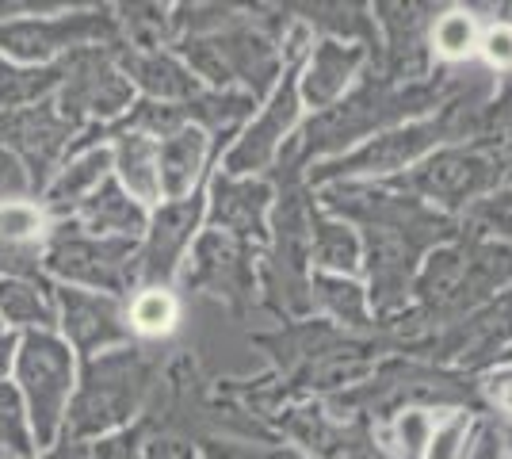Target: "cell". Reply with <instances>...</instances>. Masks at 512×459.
Masks as SVG:
<instances>
[{
    "label": "cell",
    "mask_w": 512,
    "mask_h": 459,
    "mask_svg": "<svg viewBox=\"0 0 512 459\" xmlns=\"http://www.w3.org/2000/svg\"><path fill=\"white\" fill-rule=\"evenodd\" d=\"M88 459H138V433H119V437L100 440Z\"/></svg>",
    "instance_id": "cell-28"
},
{
    "label": "cell",
    "mask_w": 512,
    "mask_h": 459,
    "mask_svg": "<svg viewBox=\"0 0 512 459\" xmlns=\"http://www.w3.org/2000/svg\"><path fill=\"white\" fill-rule=\"evenodd\" d=\"M0 329H4V318H0ZM0 337H4V333H0Z\"/></svg>",
    "instance_id": "cell-34"
},
{
    "label": "cell",
    "mask_w": 512,
    "mask_h": 459,
    "mask_svg": "<svg viewBox=\"0 0 512 459\" xmlns=\"http://www.w3.org/2000/svg\"><path fill=\"white\" fill-rule=\"evenodd\" d=\"M153 360L142 356L138 349L100 352L88 356L85 379L69 398L65 410V433L73 444L88 437H107L111 429L127 425L138 414L142 398L150 391Z\"/></svg>",
    "instance_id": "cell-1"
},
{
    "label": "cell",
    "mask_w": 512,
    "mask_h": 459,
    "mask_svg": "<svg viewBox=\"0 0 512 459\" xmlns=\"http://www.w3.org/2000/svg\"><path fill=\"white\" fill-rule=\"evenodd\" d=\"M474 39H478V31H474V16L470 12H448L444 20L436 23V31H432V43H436V50L444 58H467L470 50H474Z\"/></svg>",
    "instance_id": "cell-21"
},
{
    "label": "cell",
    "mask_w": 512,
    "mask_h": 459,
    "mask_svg": "<svg viewBox=\"0 0 512 459\" xmlns=\"http://www.w3.org/2000/svg\"><path fill=\"white\" fill-rule=\"evenodd\" d=\"M46 211L27 203V199H12L0 203V245H31L43 234Z\"/></svg>",
    "instance_id": "cell-20"
},
{
    "label": "cell",
    "mask_w": 512,
    "mask_h": 459,
    "mask_svg": "<svg viewBox=\"0 0 512 459\" xmlns=\"http://www.w3.org/2000/svg\"><path fill=\"white\" fill-rule=\"evenodd\" d=\"M115 66L130 81V88L138 85L153 104H184V100H195L192 69H184L176 58L161 54V50H130V54H119Z\"/></svg>",
    "instance_id": "cell-10"
},
{
    "label": "cell",
    "mask_w": 512,
    "mask_h": 459,
    "mask_svg": "<svg viewBox=\"0 0 512 459\" xmlns=\"http://www.w3.org/2000/svg\"><path fill=\"white\" fill-rule=\"evenodd\" d=\"M115 35V23L104 12H69V16H23L0 23V58L16 62H50L58 54H73Z\"/></svg>",
    "instance_id": "cell-6"
},
{
    "label": "cell",
    "mask_w": 512,
    "mask_h": 459,
    "mask_svg": "<svg viewBox=\"0 0 512 459\" xmlns=\"http://www.w3.org/2000/svg\"><path fill=\"white\" fill-rule=\"evenodd\" d=\"M111 169V150L107 146H92V150H73V157L65 161L58 173L46 184V207L54 215H73L100 184L107 180Z\"/></svg>",
    "instance_id": "cell-12"
},
{
    "label": "cell",
    "mask_w": 512,
    "mask_h": 459,
    "mask_svg": "<svg viewBox=\"0 0 512 459\" xmlns=\"http://www.w3.org/2000/svg\"><path fill=\"white\" fill-rule=\"evenodd\" d=\"M356 62H360L356 50H344V46H337V43L321 46L318 54H314L310 77H306V85H302L306 100H310V104H329L344 88V81H348V73L356 69Z\"/></svg>",
    "instance_id": "cell-17"
},
{
    "label": "cell",
    "mask_w": 512,
    "mask_h": 459,
    "mask_svg": "<svg viewBox=\"0 0 512 459\" xmlns=\"http://www.w3.org/2000/svg\"><path fill=\"white\" fill-rule=\"evenodd\" d=\"M35 437L23 410V398L12 383H0V459H31Z\"/></svg>",
    "instance_id": "cell-18"
},
{
    "label": "cell",
    "mask_w": 512,
    "mask_h": 459,
    "mask_svg": "<svg viewBox=\"0 0 512 459\" xmlns=\"http://www.w3.org/2000/svg\"><path fill=\"white\" fill-rule=\"evenodd\" d=\"M463 437H467V421L463 417H451L448 425L432 429V437L425 444V459H455L463 452Z\"/></svg>",
    "instance_id": "cell-23"
},
{
    "label": "cell",
    "mask_w": 512,
    "mask_h": 459,
    "mask_svg": "<svg viewBox=\"0 0 512 459\" xmlns=\"http://www.w3.org/2000/svg\"><path fill=\"white\" fill-rule=\"evenodd\" d=\"M398 437H402V448H406L409 456L425 452L428 437H432V429H428V417L421 414V410L406 414V417H402V425H398Z\"/></svg>",
    "instance_id": "cell-25"
},
{
    "label": "cell",
    "mask_w": 512,
    "mask_h": 459,
    "mask_svg": "<svg viewBox=\"0 0 512 459\" xmlns=\"http://www.w3.org/2000/svg\"><path fill=\"white\" fill-rule=\"evenodd\" d=\"M482 54L490 58V66H512V31L509 27H490L482 39Z\"/></svg>",
    "instance_id": "cell-27"
},
{
    "label": "cell",
    "mask_w": 512,
    "mask_h": 459,
    "mask_svg": "<svg viewBox=\"0 0 512 459\" xmlns=\"http://www.w3.org/2000/svg\"><path fill=\"white\" fill-rule=\"evenodd\" d=\"M318 287H321V295L333 303L337 314H344V306H348V314L360 318V291H356L352 284H341V280H318Z\"/></svg>",
    "instance_id": "cell-26"
},
{
    "label": "cell",
    "mask_w": 512,
    "mask_h": 459,
    "mask_svg": "<svg viewBox=\"0 0 512 459\" xmlns=\"http://www.w3.org/2000/svg\"><path fill=\"white\" fill-rule=\"evenodd\" d=\"M295 115H299V92H295V85H283L272 96V104L264 108V115L241 134V142H237L234 150L226 153V169L230 173H253V169H260L276 153L279 138L295 123Z\"/></svg>",
    "instance_id": "cell-9"
},
{
    "label": "cell",
    "mask_w": 512,
    "mask_h": 459,
    "mask_svg": "<svg viewBox=\"0 0 512 459\" xmlns=\"http://www.w3.org/2000/svg\"><path fill=\"white\" fill-rule=\"evenodd\" d=\"M46 459H85V456H81V448H77V444H65V448H58V452H50Z\"/></svg>",
    "instance_id": "cell-31"
},
{
    "label": "cell",
    "mask_w": 512,
    "mask_h": 459,
    "mask_svg": "<svg viewBox=\"0 0 512 459\" xmlns=\"http://www.w3.org/2000/svg\"><path fill=\"white\" fill-rule=\"evenodd\" d=\"M16 391L23 398V410L31 421L35 448H54V440L65 425L69 398L77 391V364L73 349L58 333L31 329L16 345Z\"/></svg>",
    "instance_id": "cell-2"
},
{
    "label": "cell",
    "mask_w": 512,
    "mask_h": 459,
    "mask_svg": "<svg viewBox=\"0 0 512 459\" xmlns=\"http://www.w3.org/2000/svg\"><path fill=\"white\" fill-rule=\"evenodd\" d=\"M77 123H69L58 104H31L20 111H0V146L27 169L31 192L50 184V176L62 169V153H73Z\"/></svg>",
    "instance_id": "cell-4"
},
{
    "label": "cell",
    "mask_w": 512,
    "mask_h": 459,
    "mask_svg": "<svg viewBox=\"0 0 512 459\" xmlns=\"http://www.w3.org/2000/svg\"><path fill=\"white\" fill-rule=\"evenodd\" d=\"M199 199H172L165 203L153 222H146V245L134 253V280L150 287H161L184 261V249L192 245V234L199 226Z\"/></svg>",
    "instance_id": "cell-8"
},
{
    "label": "cell",
    "mask_w": 512,
    "mask_h": 459,
    "mask_svg": "<svg viewBox=\"0 0 512 459\" xmlns=\"http://www.w3.org/2000/svg\"><path fill=\"white\" fill-rule=\"evenodd\" d=\"M0 318H4V322H12V326H23L27 333H31V329H46V333H54L58 306L50 303V295H46L35 280H23V276H0Z\"/></svg>",
    "instance_id": "cell-15"
},
{
    "label": "cell",
    "mask_w": 512,
    "mask_h": 459,
    "mask_svg": "<svg viewBox=\"0 0 512 459\" xmlns=\"http://www.w3.org/2000/svg\"><path fill=\"white\" fill-rule=\"evenodd\" d=\"M150 459H172V456H169V448H161V444H157V448L150 452Z\"/></svg>",
    "instance_id": "cell-33"
},
{
    "label": "cell",
    "mask_w": 512,
    "mask_h": 459,
    "mask_svg": "<svg viewBox=\"0 0 512 459\" xmlns=\"http://www.w3.org/2000/svg\"><path fill=\"white\" fill-rule=\"evenodd\" d=\"M203 157H207V134L203 127H180V131L165 134L157 142V180H161V196L172 199H188L195 176L203 169Z\"/></svg>",
    "instance_id": "cell-13"
},
{
    "label": "cell",
    "mask_w": 512,
    "mask_h": 459,
    "mask_svg": "<svg viewBox=\"0 0 512 459\" xmlns=\"http://www.w3.org/2000/svg\"><path fill=\"white\" fill-rule=\"evenodd\" d=\"M111 169L119 173V188H123L134 203H153V199H161L157 138L119 131V142H115V150H111Z\"/></svg>",
    "instance_id": "cell-14"
},
{
    "label": "cell",
    "mask_w": 512,
    "mask_h": 459,
    "mask_svg": "<svg viewBox=\"0 0 512 459\" xmlns=\"http://www.w3.org/2000/svg\"><path fill=\"white\" fill-rule=\"evenodd\" d=\"M43 268L65 280V287L115 295L134 284V241L92 238L77 222H62L43 249Z\"/></svg>",
    "instance_id": "cell-3"
},
{
    "label": "cell",
    "mask_w": 512,
    "mask_h": 459,
    "mask_svg": "<svg viewBox=\"0 0 512 459\" xmlns=\"http://www.w3.org/2000/svg\"><path fill=\"white\" fill-rule=\"evenodd\" d=\"M58 322L65 329V345L85 356H100L111 345H123L130 337L127 310L115 295L62 287L58 291Z\"/></svg>",
    "instance_id": "cell-7"
},
{
    "label": "cell",
    "mask_w": 512,
    "mask_h": 459,
    "mask_svg": "<svg viewBox=\"0 0 512 459\" xmlns=\"http://www.w3.org/2000/svg\"><path fill=\"white\" fill-rule=\"evenodd\" d=\"M65 81L62 96H58V111H62L69 123H85V119H115L130 111V96L134 88L119 73L115 58L100 50V46H85V50H73L65 54Z\"/></svg>",
    "instance_id": "cell-5"
},
{
    "label": "cell",
    "mask_w": 512,
    "mask_h": 459,
    "mask_svg": "<svg viewBox=\"0 0 512 459\" xmlns=\"http://www.w3.org/2000/svg\"><path fill=\"white\" fill-rule=\"evenodd\" d=\"M16 337L8 333V337H0V383H4V375H8V368H12V360H16Z\"/></svg>",
    "instance_id": "cell-30"
},
{
    "label": "cell",
    "mask_w": 512,
    "mask_h": 459,
    "mask_svg": "<svg viewBox=\"0 0 512 459\" xmlns=\"http://www.w3.org/2000/svg\"><path fill=\"white\" fill-rule=\"evenodd\" d=\"M318 257L321 264H333V268H356V241L341 226H325L318 238Z\"/></svg>",
    "instance_id": "cell-22"
},
{
    "label": "cell",
    "mask_w": 512,
    "mask_h": 459,
    "mask_svg": "<svg viewBox=\"0 0 512 459\" xmlns=\"http://www.w3.org/2000/svg\"><path fill=\"white\" fill-rule=\"evenodd\" d=\"M474 459H501V452H497V444H493V440L486 437V440H482V452H478Z\"/></svg>",
    "instance_id": "cell-32"
},
{
    "label": "cell",
    "mask_w": 512,
    "mask_h": 459,
    "mask_svg": "<svg viewBox=\"0 0 512 459\" xmlns=\"http://www.w3.org/2000/svg\"><path fill=\"white\" fill-rule=\"evenodd\" d=\"M493 398L512 414V372H501L497 379H493Z\"/></svg>",
    "instance_id": "cell-29"
},
{
    "label": "cell",
    "mask_w": 512,
    "mask_h": 459,
    "mask_svg": "<svg viewBox=\"0 0 512 459\" xmlns=\"http://www.w3.org/2000/svg\"><path fill=\"white\" fill-rule=\"evenodd\" d=\"M31 192V180H27V169L12 153L0 146V203H12V199H23Z\"/></svg>",
    "instance_id": "cell-24"
},
{
    "label": "cell",
    "mask_w": 512,
    "mask_h": 459,
    "mask_svg": "<svg viewBox=\"0 0 512 459\" xmlns=\"http://www.w3.org/2000/svg\"><path fill=\"white\" fill-rule=\"evenodd\" d=\"M176 318H180V306H176L169 291L165 287H146L130 303L127 326L134 333H142V337H165L176 326Z\"/></svg>",
    "instance_id": "cell-19"
},
{
    "label": "cell",
    "mask_w": 512,
    "mask_h": 459,
    "mask_svg": "<svg viewBox=\"0 0 512 459\" xmlns=\"http://www.w3.org/2000/svg\"><path fill=\"white\" fill-rule=\"evenodd\" d=\"M73 215H77V226H81L85 234H92V238L134 241L146 230V211H142V203H134L115 180H104Z\"/></svg>",
    "instance_id": "cell-11"
},
{
    "label": "cell",
    "mask_w": 512,
    "mask_h": 459,
    "mask_svg": "<svg viewBox=\"0 0 512 459\" xmlns=\"http://www.w3.org/2000/svg\"><path fill=\"white\" fill-rule=\"evenodd\" d=\"M264 203H268V188L260 184H234V180L214 184V219L226 230H260Z\"/></svg>",
    "instance_id": "cell-16"
}]
</instances>
